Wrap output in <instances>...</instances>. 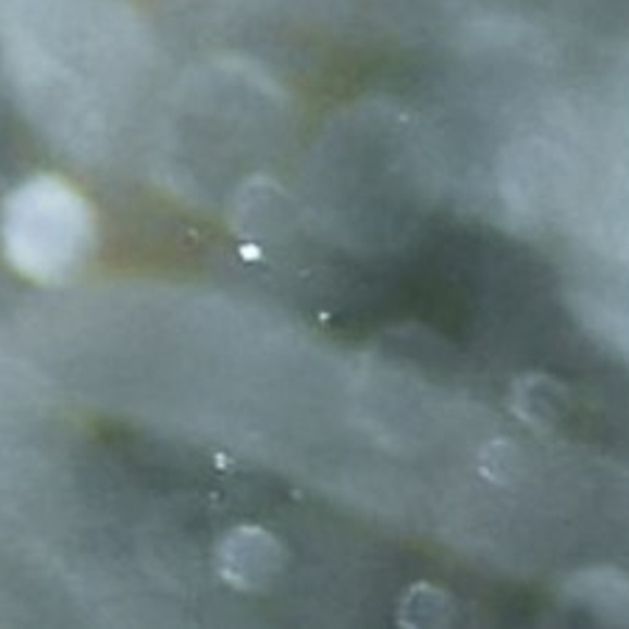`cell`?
I'll list each match as a JSON object with an SVG mask.
<instances>
[{
    "instance_id": "4",
    "label": "cell",
    "mask_w": 629,
    "mask_h": 629,
    "mask_svg": "<svg viewBox=\"0 0 629 629\" xmlns=\"http://www.w3.org/2000/svg\"><path fill=\"white\" fill-rule=\"evenodd\" d=\"M448 596L431 584H417L409 599L403 602V621L406 624H442L448 618Z\"/></svg>"
},
{
    "instance_id": "3",
    "label": "cell",
    "mask_w": 629,
    "mask_h": 629,
    "mask_svg": "<svg viewBox=\"0 0 629 629\" xmlns=\"http://www.w3.org/2000/svg\"><path fill=\"white\" fill-rule=\"evenodd\" d=\"M568 591L607 621L629 624V577L616 568H591L568 582Z\"/></svg>"
},
{
    "instance_id": "1",
    "label": "cell",
    "mask_w": 629,
    "mask_h": 629,
    "mask_svg": "<svg viewBox=\"0 0 629 629\" xmlns=\"http://www.w3.org/2000/svg\"><path fill=\"white\" fill-rule=\"evenodd\" d=\"M96 213L87 196L57 174H37L0 201V249L9 267L39 286H62L96 252Z\"/></svg>"
},
{
    "instance_id": "5",
    "label": "cell",
    "mask_w": 629,
    "mask_h": 629,
    "mask_svg": "<svg viewBox=\"0 0 629 629\" xmlns=\"http://www.w3.org/2000/svg\"><path fill=\"white\" fill-rule=\"evenodd\" d=\"M565 392L559 390L557 383L548 381V378H540V383L529 386L523 395V415L529 420L552 422L557 417V411L563 409Z\"/></svg>"
},
{
    "instance_id": "2",
    "label": "cell",
    "mask_w": 629,
    "mask_h": 629,
    "mask_svg": "<svg viewBox=\"0 0 629 629\" xmlns=\"http://www.w3.org/2000/svg\"><path fill=\"white\" fill-rule=\"evenodd\" d=\"M215 568L238 591H267L286 568V552L267 529L238 526L215 548Z\"/></svg>"
}]
</instances>
